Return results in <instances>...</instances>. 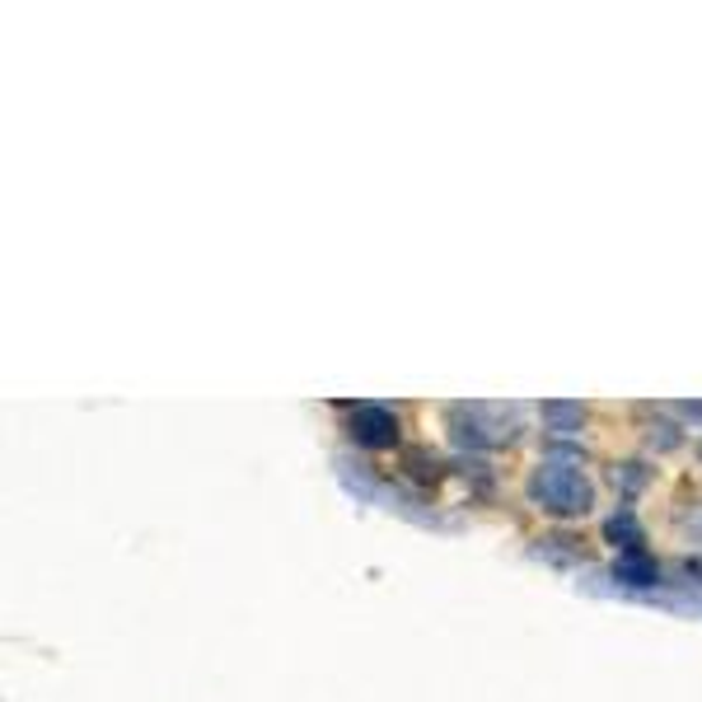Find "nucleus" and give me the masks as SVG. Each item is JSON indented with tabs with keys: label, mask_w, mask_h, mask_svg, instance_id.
Masks as SVG:
<instances>
[{
	"label": "nucleus",
	"mask_w": 702,
	"mask_h": 702,
	"mask_svg": "<svg viewBox=\"0 0 702 702\" xmlns=\"http://www.w3.org/2000/svg\"><path fill=\"white\" fill-rule=\"evenodd\" d=\"M530 501L549 515H585L595 506V487L572 459H543L530 474Z\"/></svg>",
	"instance_id": "obj_1"
},
{
	"label": "nucleus",
	"mask_w": 702,
	"mask_h": 702,
	"mask_svg": "<svg viewBox=\"0 0 702 702\" xmlns=\"http://www.w3.org/2000/svg\"><path fill=\"white\" fill-rule=\"evenodd\" d=\"M450 432L459 445H474V450H492L515 436V413L506 407H487V403H459L450 407Z\"/></svg>",
	"instance_id": "obj_2"
},
{
	"label": "nucleus",
	"mask_w": 702,
	"mask_h": 702,
	"mask_svg": "<svg viewBox=\"0 0 702 702\" xmlns=\"http://www.w3.org/2000/svg\"><path fill=\"white\" fill-rule=\"evenodd\" d=\"M347 432L365 450H389V445H398V417L380 403H357L347 407Z\"/></svg>",
	"instance_id": "obj_3"
},
{
	"label": "nucleus",
	"mask_w": 702,
	"mask_h": 702,
	"mask_svg": "<svg viewBox=\"0 0 702 702\" xmlns=\"http://www.w3.org/2000/svg\"><path fill=\"white\" fill-rule=\"evenodd\" d=\"M614 576L623 585H637V591H651V585H660V567L656 557L647 549H632V553H618L614 557Z\"/></svg>",
	"instance_id": "obj_4"
},
{
	"label": "nucleus",
	"mask_w": 702,
	"mask_h": 702,
	"mask_svg": "<svg viewBox=\"0 0 702 702\" xmlns=\"http://www.w3.org/2000/svg\"><path fill=\"white\" fill-rule=\"evenodd\" d=\"M604 539H609L614 549L632 553V549H641V524L632 520V511H618V515L604 520Z\"/></svg>",
	"instance_id": "obj_5"
},
{
	"label": "nucleus",
	"mask_w": 702,
	"mask_h": 702,
	"mask_svg": "<svg viewBox=\"0 0 702 702\" xmlns=\"http://www.w3.org/2000/svg\"><path fill=\"white\" fill-rule=\"evenodd\" d=\"M543 422H549L557 436H567V432H581L585 413H581V403H543Z\"/></svg>",
	"instance_id": "obj_6"
},
{
	"label": "nucleus",
	"mask_w": 702,
	"mask_h": 702,
	"mask_svg": "<svg viewBox=\"0 0 702 702\" xmlns=\"http://www.w3.org/2000/svg\"><path fill=\"white\" fill-rule=\"evenodd\" d=\"M641 482H647V468H641V464H623V468H614V487H623V492H637Z\"/></svg>",
	"instance_id": "obj_7"
},
{
	"label": "nucleus",
	"mask_w": 702,
	"mask_h": 702,
	"mask_svg": "<svg viewBox=\"0 0 702 702\" xmlns=\"http://www.w3.org/2000/svg\"><path fill=\"white\" fill-rule=\"evenodd\" d=\"M670 413H679V417H702V403H674Z\"/></svg>",
	"instance_id": "obj_8"
}]
</instances>
